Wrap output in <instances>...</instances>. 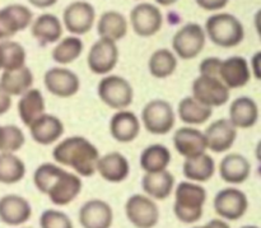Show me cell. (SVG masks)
<instances>
[{"mask_svg":"<svg viewBox=\"0 0 261 228\" xmlns=\"http://www.w3.org/2000/svg\"><path fill=\"white\" fill-rule=\"evenodd\" d=\"M178 65V58L170 48H158L148 60V70L157 79H166L172 75Z\"/></svg>","mask_w":261,"mask_h":228,"instance_id":"obj_34","label":"cell"},{"mask_svg":"<svg viewBox=\"0 0 261 228\" xmlns=\"http://www.w3.org/2000/svg\"><path fill=\"white\" fill-rule=\"evenodd\" d=\"M173 145L178 155L184 158L196 157L208 150L204 132L189 125L176 130L173 134Z\"/></svg>","mask_w":261,"mask_h":228,"instance_id":"obj_20","label":"cell"},{"mask_svg":"<svg viewBox=\"0 0 261 228\" xmlns=\"http://www.w3.org/2000/svg\"><path fill=\"white\" fill-rule=\"evenodd\" d=\"M83 51L84 43L81 36L71 35L68 37L60 38L56 42L51 56H53V60L59 65H68L79 59Z\"/></svg>","mask_w":261,"mask_h":228,"instance_id":"obj_35","label":"cell"},{"mask_svg":"<svg viewBox=\"0 0 261 228\" xmlns=\"http://www.w3.org/2000/svg\"><path fill=\"white\" fill-rule=\"evenodd\" d=\"M0 70H2V68H0Z\"/></svg>","mask_w":261,"mask_h":228,"instance_id":"obj_51","label":"cell"},{"mask_svg":"<svg viewBox=\"0 0 261 228\" xmlns=\"http://www.w3.org/2000/svg\"><path fill=\"white\" fill-rule=\"evenodd\" d=\"M175 176L168 170L145 173L142 179V188L145 195L153 200H166L175 190Z\"/></svg>","mask_w":261,"mask_h":228,"instance_id":"obj_25","label":"cell"},{"mask_svg":"<svg viewBox=\"0 0 261 228\" xmlns=\"http://www.w3.org/2000/svg\"><path fill=\"white\" fill-rule=\"evenodd\" d=\"M46 91L59 98H70L81 89V79L73 70L64 66L48 69L43 75Z\"/></svg>","mask_w":261,"mask_h":228,"instance_id":"obj_13","label":"cell"},{"mask_svg":"<svg viewBox=\"0 0 261 228\" xmlns=\"http://www.w3.org/2000/svg\"><path fill=\"white\" fill-rule=\"evenodd\" d=\"M221 59L216 58H206L199 64V73L206 74V75H217L218 77L219 65H221Z\"/></svg>","mask_w":261,"mask_h":228,"instance_id":"obj_40","label":"cell"},{"mask_svg":"<svg viewBox=\"0 0 261 228\" xmlns=\"http://www.w3.org/2000/svg\"><path fill=\"white\" fill-rule=\"evenodd\" d=\"M241 228H259V227H256V226H244Z\"/></svg>","mask_w":261,"mask_h":228,"instance_id":"obj_49","label":"cell"},{"mask_svg":"<svg viewBox=\"0 0 261 228\" xmlns=\"http://www.w3.org/2000/svg\"><path fill=\"white\" fill-rule=\"evenodd\" d=\"M64 26L63 22L51 13H43L33 19L31 24V32L37 42L42 45L56 43L63 37Z\"/></svg>","mask_w":261,"mask_h":228,"instance_id":"obj_26","label":"cell"},{"mask_svg":"<svg viewBox=\"0 0 261 228\" xmlns=\"http://www.w3.org/2000/svg\"><path fill=\"white\" fill-rule=\"evenodd\" d=\"M40 228H74V224L64 212L46 209L40 216Z\"/></svg>","mask_w":261,"mask_h":228,"instance_id":"obj_39","label":"cell"},{"mask_svg":"<svg viewBox=\"0 0 261 228\" xmlns=\"http://www.w3.org/2000/svg\"><path fill=\"white\" fill-rule=\"evenodd\" d=\"M206 38L219 47H236L244 41L245 27L236 15L226 12H216L206 19Z\"/></svg>","mask_w":261,"mask_h":228,"instance_id":"obj_4","label":"cell"},{"mask_svg":"<svg viewBox=\"0 0 261 228\" xmlns=\"http://www.w3.org/2000/svg\"><path fill=\"white\" fill-rule=\"evenodd\" d=\"M129 20L117 10H107L102 13L97 20V33L99 38H107L117 42L127 35Z\"/></svg>","mask_w":261,"mask_h":228,"instance_id":"obj_27","label":"cell"},{"mask_svg":"<svg viewBox=\"0 0 261 228\" xmlns=\"http://www.w3.org/2000/svg\"><path fill=\"white\" fill-rule=\"evenodd\" d=\"M125 214L135 228H154L161 219L155 201L144 194H134L125 203Z\"/></svg>","mask_w":261,"mask_h":228,"instance_id":"obj_9","label":"cell"},{"mask_svg":"<svg viewBox=\"0 0 261 228\" xmlns=\"http://www.w3.org/2000/svg\"><path fill=\"white\" fill-rule=\"evenodd\" d=\"M78 219L83 228H111L114 223V211L107 201L92 199L81 207Z\"/></svg>","mask_w":261,"mask_h":228,"instance_id":"obj_19","label":"cell"},{"mask_svg":"<svg viewBox=\"0 0 261 228\" xmlns=\"http://www.w3.org/2000/svg\"><path fill=\"white\" fill-rule=\"evenodd\" d=\"M251 173V165L245 156L228 153L219 163V176L222 180L232 185L244 184Z\"/></svg>","mask_w":261,"mask_h":228,"instance_id":"obj_24","label":"cell"},{"mask_svg":"<svg viewBox=\"0 0 261 228\" xmlns=\"http://www.w3.org/2000/svg\"><path fill=\"white\" fill-rule=\"evenodd\" d=\"M12 107V96L8 94L0 86V116L7 114Z\"/></svg>","mask_w":261,"mask_h":228,"instance_id":"obj_42","label":"cell"},{"mask_svg":"<svg viewBox=\"0 0 261 228\" xmlns=\"http://www.w3.org/2000/svg\"><path fill=\"white\" fill-rule=\"evenodd\" d=\"M25 176V165L14 153L0 152V184L14 185Z\"/></svg>","mask_w":261,"mask_h":228,"instance_id":"obj_36","label":"cell"},{"mask_svg":"<svg viewBox=\"0 0 261 228\" xmlns=\"http://www.w3.org/2000/svg\"><path fill=\"white\" fill-rule=\"evenodd\" d=\"M27 2L38 9H47V8L54 7L59 0H27Z\"/></svg>","mask_w":261,"mask_h":228,"instance_id":"obj_44","label":"cell"},{"mask_svg":"<svg viewBox=\"0 0 261 228\" xmlns=\"http://www.w3.org/2000/svg\"><path fill=\"white\" fill-rule=\"evenodd\" d=\"M32 139L40 145H51L58 143L63 137L65 128L58 116L43 114L28 126Z\"/></svg>","mask_w":261,"mask_h":228,"instance_id":"obj_22","label":"cell"},{"mask_svg":"<svg viewBox=\"0 0 261 228\" xmlns=\"http://www.w3.org/2000/svg\"><path fill=\"white\" fill-rule=\"evenodd\" d=\"M231 89L217 75L199 74L198 78L193 82L191 96L205 106L214 109L221 107L229 101Z\"/></svg>","mask_w":261,"mask_h":228,"instance_id":"obj_8","label":"cell"},{"mask_svg":"<svg viewBox=\"0 0 261 228\" xmlns=\"http://www.w3.org/2000/svg\"><path fill=\"white\" fill-rule=\"evenodd\" d=\"M204 137L208 150L213 153H226L236 142L237 128L228 119H218L208 125Z\"/></svg>","mask_w":261,"mask_h":228,"instance_id":"obj_16","label":"cell"},{"mask_svg":"<svg viewBox=\"0 0 261 228\" xmlns=\"http://www.w3.org/2000/svg\"><path fill=\"white\" fill-rule=\"evenodd\" d=\"M63 26L74 36H83L96 23V9L86 0H75L66 5L63 13Z\"/></svg>","mask_w":261,"mask_h":228,"instance_id":"obj_12","label":"cell"},{"mask_svg":"<svg viewBox=\"0 0 261 228\" xmlns=\"http://www.w3.org/2000/svg\"><path fill=\"white\" fill-rule=\"evenodd\" d=\"M99 99L112 110H125L134 101V89L130 82L116 74H107L97 86Z\"/></svg>","mask_w":261,"mask_h":228,"instance_id":"obj_5","label":"cell"},{"mask_svg":"<svg viewBox=\"0 0 261 228\" xmlns=\"http://www.w3.org/2000/svg\"><path fill=\"white\" fill-rule=\"evenodd\" d=\"M110 134L116 142L127 144L139 137L142 121L135 112L130 110H119L110 120Z\"/></svg>","mask_w":261,"mask_h":228,"instance_id":"obj_17","label":"cell"},{"mask_svg":"<svg viewBox=\"0 0 261 228\" xmlns=\"http://www.w3.org/2000/svg\"><path fill=\"white\" fill-rule=\"evenodd\" d=\"M32 217L31 203L17 194H8L0 198V221L10 227L27 223Z\"/></svg>","mask_w":261,"mask_h":228,"instance_id":"obj_18","label":"cell"},{"mask_svg":"<svg viewBox=\"0 0 261 228\" xmlns=\"http://www.w3.org/2000/svg\"><path fill=\"white\" fill-rule=\"evenodd\" d=\"M53 158L58 165L73 168L81 178H92L96 173L99 152L91 140L73 135L56 143Z\"/></svg>","mask_w":261,"mask_h":228,"instance_id":"obj_2","label":"cell"},{"mask_svg":"<svg viewBox=\"0 0 261 228\" xmlns=\"http://www.w3.org/2000/svg\"><path fill=\"white\" fill-rule=\"evenodd\" d=\"M191 228H231L229 224L227 223L223 219H212L208 223H205L204 226H194Z\"/></svg>","mask_w":261,"mask_h":228,"instance_id":"obj_45","label":"cell"},{"mask_svg":"<svg viewBox=\"0 0 261 228\" xmlns=\"http://www.w3.org/2000/svg\"><path fill=\"white\" fill-rule=\"evenodd\" d=\"M255 156H256L257 161L261 163V140L259 143H257L256 148H255Z\"/></svg>","mask_w":261,"mask_h":228,"instance_id":"obj_48","label":"cell"},{"mask_svg":"<svg viewBox=\"0 0 261 228\" xmlns=\"http://www.w3.org/2000/svg\"><path fill=\"white\" fill-rule=\"evenodd\" d=\"M254 24H255V30H256L257 35H259L260 41H261V9L257 10L256 14H255Z\"/></svg>","mask_w":261,"mask_h":228,"instance_id":"obj_46","label":"cell"},{"mask_svg":"<svg viewBox=\"0 0 261 228\" xmlns=\"http://www.w3.org/2000/svg\"><path fill=\"white\" fill-rule=\"evenodd\" d=\"M251 73L256 79L261 81V51H257L251 59Z\"/></svg>","mask_w":261,"mask_h":228,"instance_id":"obj_43","label":"cell"},{"mask_svg":"<svg viewBox=\"0 0 261 228\" xmlns=\"http://www.w3.org/2000/svg\"><path fill=\"white\" fill-rule=\"evenodd\" d=\"M218 77L229 89L242 88L251 79V69L242 56H231L221 61Z\"/></svg>","mask_w":261,"mask_h":228,"instance_id":"obj_21","label":"cell"},{"mask_svg":"<svg viewBox=\"0 0 261 228\" xmlns=\"http://www.w3.org/2000/svg\"><path fill=\"white\" fill-rule=\"evenodd\" d=\"M33 22V13L23 4H9L0 9V41L10 40L27 30Z\"/></svg>","mask_w":261,"mask_h":228,"instance_id":"obj_15","label":"cell"},{"mask_svg":"<svg viewBox=\"0 0 261 228\" xmlns=\"http://www.w3.org/2000/svg\"><path fill=\"white\" fill-rule=\"evenodd\" d=\"M33 82L35 78L32 71L25 65L13 70H4L0 77V86L12 97L25 93L33 87Z\"/></svg>","mask_w":261,"mask_h":228,"instance_id":"obj_31","label":"cell"},{"mask_svg":"<svg viewBox=\"0 0 261 228\" xmlns=\"http://www.w3.org/2000/svg\"><path fill=\"white\" fill-rule=\"evenodd\" d=\"M178 119L189 126H198L209 121L213 115V109L196 101L193 96H188L178 102Z\"/></svg>","mask_w":261,"mask_h":228,"instance_id":"obj_32","label":"cell"},{"mask_svg":"<svg viewBox=\"0 0 261 228\" xmlns=\"http://www.w3.org/2000/svg\"><path fill=\"white\" fill-rule=\"evenodd\" d=\"M171 161H172L171 150L160 143L148 145L143 149L139 157L140 167L145 173L161 172V171L167 170Z\"/></svg>","mask_w":261,"mask_h":228,"instance_id":"obj_33","label":"cell"},{"mask_svg":"<svg viewBox=\"0 0 261 228\" xmlns=\"http://www.w3.org/2000/svg\"><path fill=\"white\" fill-rule=\"evenodd\" d=\"M33 184L41 194L48 196L51 203L58 207L73 203L83 189L81 176L50 162L42 163L36 168Z\"/></svg>","mask_w":261,"mask_h":228,"instance_id":"obj_1","label":"cell"},{"mask_svg":"<svg viewBox=\"0 0 261 228\" xmlns=\"http://www.w3.org/2000/svg\"><path fill=\"white\" fill-rule=\"evenodd\" d=\"M206 190L201 184L182 181L175 188L173 213L184 224H195L201 219L206 203Z\"/></svg>","mask_w":261,"mask_h":228,"instance_id":"obj_3","label":"cell"},{"mask_svg":"<svg viewBox=\"0 0 261 228\" xmlns=\"http://www.w3.org/2000/svg\"><path fill=\"white\" fill-rule=\"evenodd\" d=\"M19 97L18 115H19L20 121L28 128L35 120L46 114L45 97L40 89L33 88V87Z\"/></svg>","mask_w":261,"mask_h":228,"instance_id":"obj_29","label":"cell"},{"mask_svg":"<svg viewBox=\"0 0 261 228\" xmlns=\"http://www.w3.org/2000/svg\"><path fill=\"white\" fill-rule=\"evenodd\" d=\"M119 58L117 42L107 38H98L89 48L87 65L96 75H107L116 68Z\"/></svg>","mask_w":261,"mask_h":228,"instance_id":"obj_11","label":"cell"},{"mask_svg":"<svg viewBox=\"0 0 261 228\" xmlns=\"http://www.w3.org/2000/svg\"><path fill=\"white\" fill-rule=\"evenodd\" d=\"M155 4L161 5V7H170V5L176 4L178 0H154Z\"/></svg>","mask_w":261,"mask_h":228,"instance_id":"obj_47","label":"cell"},{"mask_svg":"<svg viewBox=\"0 0 261 228\" xmlns=\"http://www.w3.org/2000/svg\"><path fill=\"white\" fill-rule=\"evenodd\" d=\"M199 8L205 12H221L228 5L229 0H195Z\"/></svg>","mask_w":261,"mask_h":228,"instance_id":"obj_41","label":"cell"},{"mask_svg":"<svg viewBox=\"0 0 261 228\" xmlns=\"http://www.w3.org/2000/svg\"><path fill=\"white\" fill-rule=\"evenodd\" d=\"M214 211L227 221H239L249 209V199L244 191L236 188L219 190L214 196Z\"/></svg>","mask_w":261,"mask_h":228,"instance_id":"obj_14","label":"cell"},{"mask_svg":"<svg viewBox=\"0 0 261 228\" xmlns=\"http://www.w3.org/2000/svg\"><path fill=\"white\" fill-rule=\"evenodd\" d=\"M25 143V135L17 125H0V152L15 153Z\"/></svg>","mask_w":261,"mask_h":228,"instance_id":"obj_38","label":"cell"},{"mask_svg":"<svg viewBox=\"0 0 261 228\" xmlns=\"http://www.w3.org/2000/svg\"><path fill=\"white\" fill-rule=\"evenodd\" d=\"M25 48L15 41H0V68L3 70H13L25 65Z\"/></svg>","mask_w":261,"mask_h":228,"instance_id":"obj_37","label":"cell"},{"mask_svg":"<svg viewBox=\"0 0 261 228\" xmlns=\"http://www.w3.org/2000/svg\"><path fill=\"white\" fill-rule=\"evenodd\" d=\"M216 172V162L208 153H203L193 158H185L182 173L186 180L196 184H204L211 180Z\"/></svg>","mask_w":261,"mask_h":228,"instance_id":"obj_30","label":"cell"},{"mask_svg":"<svg viewBox=\"0 0 261 228\" xmlns=\"http://www.w3.org/2000/svg\"><path fill=\"white\" fill-rule=\"evenodd\" d=\"M228 120L237 129H250L255 126L259 120L257 104L250 97H239L229 106Z\"/></svg>","mask_w":261,"mask_h":228,"instance_id":"obj_28","label":"cell"},{"mask_svg":"<svg viewBox=\"0 0 261 228\" xmlns=\"http://www.w3.org/2000/svg\"><path fill=\"white\" fill-rule=\"evenodd\" d=\"M206 43V33L203 26L190 22L178 28L172 37V51L181 60L198 58Z\"/></svg>","mask_w":261,"mask_h":228,"instance_id":"obj_6","label":"cell"},{"mask_svg":"<svg viewBox=\"0 0 261 228\" xmlns=\"http://www.w3.org/2000/svg\"><path fill=\"white\" fill-rule=\"evenodd\" d=\"M140 121L150 134L166 135L175 126L176 114L166 99H152L143 107Z\"/></svg>","mask_w":261,"mask_h":228,"instance_id":"obj_7","label":"cell"},{"mask_svg":"<svg viewBox=\"0 0 261 228\" xmlns=\"http://www.w3.org/2000/svg\"><path fill=\"white\" fill-rule=\"evenodd\" d=\"M163 26V14L157 4L142 2L130 12V27L140 37L157 35Z\"/></svg>","mask_w":261,"mask_h":228,"instance_id":"obj_10","label":"cell"},{"mask_svg":"<svg viewBox=\"0 0 261 228\" xmlns=\"http://www.w3.org/2000/svg\"><path fill=\"white\" fill-rule=\"evenodd\" d=\"M23 228H31V227H23Z\"/></svg>","mask_w":261,"mask_h":228,"instance_id":"obj_50","label":"cell"},{"mask_svg":"<svg viewBox=\"0 0 261 228\" xmlns=\"http://www.w3.org/2000/svg\"><path fill=\"white\" fill-rule=\"evenodd\" d=\"M96 172L110 184H120L130 175V163L124 155L119 152H110L99 156Z\"/></svg>","mask_w":261,"mask_h":228,"instance_id":"obj_23","label":"cell"}]
</instances>
